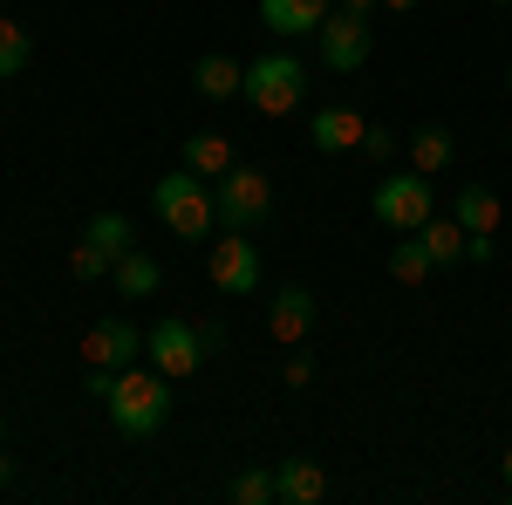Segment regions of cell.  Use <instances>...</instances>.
<instances>
[{
  "mask_svg": "<svg viewBox=\"0 0 512 505\" xmlns=\"http://www.w3.org/2000/svg\"><path fill=\"white\" fill-rule=\"evenodd\" d=\"M164 417H171V376L158 369H117V383H110V424L123 437H158Z\"/></svg>",
  "mask_w": 512,
  "mask_h": 505,
  "instance_id": "1",
  "label": "cell"
},
{
  "mask_svg": "<svg viewBox=\"0 0 512 505\" xmlns=\"http://www.w3.org/2000/svg\"><path fill=\"white\" fill-rule=\"evenodd\" d=\"M260 117H294L301 103H308V62L294 55V48H267V55H253L246 62V89H239Z\"/></svg>",
  "mask_w": 512,
  "mask_h": 505,
  "instance_id": "2",
  "label": "cell"
},
{
  "mask_svg": "<svg viewBox=\"0 0 512 505\" xmlns=\"http://www.w3.org/2000/svg\"><path fill=\"white\" fill-rule=\"evenodd\" d=\"M151 205H158L164 233L178 239H212V226H219V212H212V185L198 178V171H164L158 185H151Z\"/></svg>",
  "mask_w": 512,
  "mask_h": 505,
  "instance_id": "3",
  "label": "cell"
},
{
  "mask_svg": "<svg viewBox=\"0 0 512 505\" xmlns=\"http://www.w3.org/2000/svg\"><path fill=\"white\" fill-rule=\"evenodd\" d=\"M212 212H219L226 233H253V226H267V219H274V178L253 171V164H233L226 178H212Z\"/></svg>",
  "mask_w": 512,
  "mask_h": 505,
  "instance_id": "4",
  "label": "cell"
},
{
  "mask_svg": "<svg viewBox=\"0 0 512 505\" xmlns=\"http://www.w3.org/2000/svg\"><path fill=\"white\" fill-rule=\"evenodd\" d=\"M369 212H376V226H390V233H417L437 212V178H424V171H390V178H376Z\"/></svg>",
  "mask_w": 512,
  "mask_h": 505,
  "instance_id": "5",
  "label": "cell"
},
{
  "mask_svg": "<svg viewBox=\"0 0 512 505\" xmlns=\"http://www.w3.org/2000/svg\"><path fill=\"white\" fill-rule=\"evenodd\" d=\"M205 328L198 321H158L151 335H144V362L158 369V376H171V383H185V376H198L205 369Z\"/></svg>",
  "mask_w": 512,
  "mask_h": 505,
  "instance_id": "6",
  "label": "cell"
},
{
  "mask_svg": "<svg viewBox=\"0 0 512 505\" xmlns=\"http://www.w3.org/2000/svg\"><path fill=\"white\" fill-rule=\"evenodd\" d=\"M315 55L328 76H362V62H369V14H328L315 35Z\"/></svg>",
  "mask_w": 512,
  "mask_h": 505,
  "instance_id": "7",
  "label": "cell"
},
{
  "mask_svg": "<svg viewBox=\"0 0 512 505\" xmlns=\"http://www.w3.org/2000/svg\"><path fill=\"white\" fill-rule=\"evenodd\" d=\"M144 335L151 328H137L130 314H110V321H96L82 335V362L89 369H130V362H144Z\"/></svg>",
  "mask_w": 512,
  "mask_h": 505,
  "instance_id": "8",
  "label": "cell"
},
{
  "mask_svg": "<svg viewBox=\"0 0 512 505\" xmlns=\"http://www.w3.org/2000/svg\"><path fill=\"white\" fill-rule=\"evenodd\" d=\"M205 273H212V287H219V294H260V253H253V239H246V233L212 239Z\"/></svg>",
  "mask_w": 512,
  "mask_h": 505,
  "instance_id": "9",
  "label": "cell"
},
{
  "mask_svg": "<svg viewBox=\"0 0 512 505\" xmlns=\"http://www.w3.org/2000/svg\"><path fill=\"white\" fill-rule=\"evenodd\" d=\"M267 335H274L280 349H301V342L315 335V294L287 280V287L274 294V308H267Z\"/></svg>",
  "mask_w": 512,
  "mask_h": 505,
  "instance_id": "10",
  "label": "cell"
},
{
  "mask_svg": "<svg viewBox=\"0 0 512 505\" xmlns=\"http://www.w3.org/2000/svg\"><path fill=\"white\" fill-rule=\"evenodd\" d=\"M335 14V0H260V28L274 41H301L321 35V21Z\"/></svg>",
  "mask_w": 512,
  "mask_h": 505,
  "instance_id": "11",
  "label": "cell"
},
{
  "mask_svg": "<svg viewBox=\"0 0 512 505\" xmlns=\"http://www.w3.org/2000/svg\"><path fill=\"white\" fill-rule=\"evenodd\" d=\"M274 499L280 505H321L328 499V465H321V458H280L274 465Z\"/></svg>",
  "mask_w": 512,
  "mask_h": 505,
  "instance_id": "12",
  "label": "cell"
},
{
  "mask_svg": "<svg viewBox=\"0 0 512 505\" xmlns=\"http://www.w3.org/2000/svg\"><path fill=\"white\" fill-rule=\"evenodd\" d=\"M362 130H369V117H355V110H315V123H308V137H315L321 157L362 151Z\"/></svg>",
  "mask_w": 512,
  "mask_h": 505,
  "instance_id": "13",
  "label": "cell"
},
{
  "mask_svg": "<svg viewBox=\"0 0 512 505\" xmlns=\"http://www.w3.org/2000/svg\"><path fill=\"white\" fill-rule=\"evenodd\" d=\"M192 89L205 96V103H233L239 89H246V62H233V55H198Z\"/></svg>",
  "mask_w": 512,
  "mask_h": 505,
  "instance_id": "14",
  "label": "cell"
},
{
  "mask_svg": "<svg viewBox=\"0 0 512 505\" xmlns=\"http://www.w3.org/2000/svg\"><path fill=\"white\" fill-rule=\"evenodd\" d=\"M451 219L465 226V239H492V233H499V219H506V205H499V192H492V185H465Z\"/></svg>",
  "mask_w": 512,
  "mask_h": 505,
  "instance_id": "15",
  "label": "cell"
},
{
  "mask_svg": "<svg viewBox=\"0 0 512 505\" xmlns=\"http://www.w3.org/2000/svg\"><path fill=\"white\" fill-rule=\"evenodd\" d=\"M451 157H458V137H451L444 123H417V130H410V171L437 178V171H444Z\"/></svg>",
  "mask_w": 512,
  "mask_h": 505,
  "instance_id": "16",
  "label": "cell"
},
{
  "mask_svg": "<svg viewBox=\"0 0 512 505\" xmlns=\"http://www.w3.org/2000/svg\"><path fill=\"white\" fill-rule=\"evenodd\" d=\"M185 171H198L205 185L226 178V171H233V144H226L219 130H192V137H185Z\"/></svg>",
  "mask_w": 512,
  "mask_h": 505,
  "instance_id": "17",
  "label": "cell"
},
{
  "mask_svg": "<svg viewBox=\"0 0 512 505\" xmlns=\"http://www.w3.org/2000/svg\"><path fill=\"white\" fill-rule=\"evenodd\" d=\"M110 280H117V294H130V301H151V294L164 287V267L151 260V253H137V246H130L117 267H110Z\"/></svg>",
  "mask_w": 512,
  "mask_h": 505,
  "instance_id": "18",
  "label": "cell"
},
{
  "mask_svg": "<svg viewBox=\"0 0 512 505\" xmlns=\"http://www.w3.org/2000/svg\"><path fill=\"white\" fill-rule=\"evenodd\" d=\"M417 239H424V253H431V267H458V260H465V226H458V219H424V226H417Z\"/></svg>",
  "mask_w": 512,
  "mask_h": 505,
  "instance_id": "19",
  "label": "cell"
},
{
  "mask_svg": "<svg viewBox=\"0 0 512 505\" xmlns=\"http://www.w3.org/2000/svg\"><path fill=\"white\" fill-rule=\"evenodd\" d=\"M431 253H424V239L417 233H396V246H390V280L396 287H424V280H431Z\"/></svg>",
  "mask_w": 512,
  "mask_h": 505,
  "instance_id": "20",
  "label": "cell"
},
{
  "mask_svg": "<svg viewBox=\"0 0 512 505\" xmlns=\"http://www.w3.org/2000/svg\"><path fill=\"white\" fill-rule=\"evenodd\" d=\"M82 239H89V246H103V253H110V260H123V253H130V219H123V212H96V219H89V226H82Z\"/></svg>",
  "mask_w": 512,
  "mask_h": 505,
  "instance_id": "21",
  "label": "cell"
},
{
  "mask_svg": "<svg viewBox=\"0 0 512 505\" xmlns=\"http://www.w3.org/2000/svg\"><path fill=\"white\" fill-rule=\"evenodd\" d=\"M28 55H35V41H28V28L0 14V82H7V76H21V69H28Z\"/></svg>",
  "mask_w": 512,
  "mask_h": 505,
  "instance_id": "22",
  "label": "cell"
},
{
  "mask_svg": "<svg viewBox=\"0 0 512 505\" xmlns=\"http://www.w3.org/2000/svg\"><path fill=\"white\" fill-rule=\"evenodd\" d=\"M233 505H274V471H233Z\"/></svg>",
  "mask_w": 512,
  "mask_h": 505,
  "instance_id": "23",
  "label": "cell"
},
{
  "mask_svg": "<svg viewBox=\"0 0 512 505\" xmlns=\"http://www.w3.org/2000/svg\"><path fill=\"white\" fill-rule=\"evenodd\" d=\"M110 267H117V260H110L103 246H89V239L69 246V273H76V280H110Z\"/></svg>",
  "mask_w": 512,
  "mask_h": 505,
  "instance_id": "24",
  "label": "cell"
},
{
  "mask_svg": "<svg viewBox=\"0 0 512 505\" xmlns=\"http://www.w3.org/2000/svg\"><path fill=\"white\" fill-rule=\"evenodd\" d=\"M396 151H403V137H396L390 123H369V130H362V157H376V164H390Z\"/></svg>",
  "mask_w": 512,
  "mask_h": 505,
  "instance_id": "25",
  "label": "cell"
},
{
  "mask_svg": "<svg viewBox=\"0 0 512 505\" xmlns=\"http://www.w3.org/2000/svg\"><path fill=\"white\" fill-rule=\"evenodd\" d=\"M280 376H287V389H308V383H315V355H308V349H294Z\"/></svg>",
  "mask_w": 512,
  "mask_h": 505,
  "instance_id": "26",
  "label": "cell"
},
{
  "mask_svg": "<svg viewBox=\"0 0 512 505\" xmlns=\"http://www.w3.org/2000/svg\"><path fill=\"white\" fill-rule=\"evenodd\" d=\"M110 383H117V369H89V376H82V396H96V403H110Z\"/></svg>",
  "mask_w": 512,
  "mask_h": 505,
  "instance_id": "27",
  "label": "cell"
},
{
  "mask_svg": "<svg viewBox=\"0 0 512 505\" xmlns=\"http://www.w3.org/2000/svg\"><path fill=\"white\" fill-rule=\"evenodd\" d=\"M342 14H369V7H383V0H335Z\"/></svg>",
  "mask_w": 512,
  "mask_h": 505,
  "instance_id": "28",
  "label": "cell"
},
{
  "mask_svg": "<svg viewBox=\"0 0 512 505\" xmlns=\"http://www.w3.org/2000/svg\"><path fill=\"white\" fill-rule=\"evenodd\" d=\"M7 485H14V458L0 451V492H7Z\"/></svg>",
  "mask_w": 512,
  "mask_h": 505,
  "instance_id": "29",
  "label": "cell"
},
{
  "mask_svg": "<svg viewBox=\"0 0 512 505\" xmlns=\"http://www.w3.org/2000/svg\"><path fill=\"white\" fill-rule=\"evenodd\" d=\"M383 7H396V14H410V7H417V0H383Z\"/></svg>",
  "mask_w": 512,
  "mask_h": 505,
  "instance_id": "30",
  "label": "cell"
},
{
  "mask_svg": "<svg viewBox=\"0 0 512 505\" xmlns=\"http://www.w3.org/2000/svg\"><path fill=\"white\" fill-rule=\"evenodd\" d=\"M506 485H512V451H506Z\"/></svg>",
  "mask_w": 512,
  "mask_h": 505,
  "instance_id": "31",
  "label": "cell"
},
{
  "mask_svg": "<svg viewBox=\"0 0 512 505\" xmlns=\"http://www.w3.org/2000/svg\"><path fill=\"white\" fill-rule=\"evenodd\" d=\"M506 96H512V69H506Z\"/></svg>",
  "mask_w": 512,
  "mask_h": 505,
  "instance_id": "32",
  "label": "cell"
},
{
  "mask_svg": "<svg viewBox=\"0 0 512 505\" xmlns=\"http://www.w3.org/2000/svg\"><path fill=\"white\" fill-rule=\"evenodd\" d=\"M492 7H512V0H492Z\"/></svg>",
  "mask_w": 512,
  "mask_h": 505,
  "instance_id": "33",
  "label": "cell"
},
{
  "mask_svg": "<svg viewBox=\"0 0 512 505\" xmlns=\"http://www.w3.org/2000/svg\"><path fill=\"white\" fill-rule=\"evenodd\" d=\"M0 437H7V424H0Z\"/></svg>",
  "mask_w": 512,
  "mask_h": 505,
  "instance_id": "34",
  "label": "cell"
}]
</instances>
